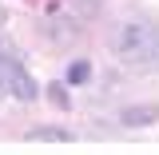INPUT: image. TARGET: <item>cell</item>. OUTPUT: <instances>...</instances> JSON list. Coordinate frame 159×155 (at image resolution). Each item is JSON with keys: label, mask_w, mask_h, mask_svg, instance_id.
<instances>
[{"label": "cell", "mask_w": 159, "mask_h": 155, "mask_svg": "<svg viewBox=\"0 0 159 155\" xmlns=\"http://www.w3.org/2000/svg\"><path fill=\"white\" fill-rule=\"evenodd\" d=\"M48 99H52L56 107H72V99H68V88H64V84H48Z\"/></svg>", "instance_id": "cell-8"}, {"label": "cell", "mask_w": 159, "mask_h": 155, "mask_svg": "<svg viewBox=\"0 0 159 155\" xmlns=\"http://www.w3.org/2000/svg\"><path fill=\"white\" fill-rule=\"evenodd\" d=\"M44 36L52 40V44H72V40L80 36V24L72 16H60V12H52V16L44 20Z\"/></svg>", "instance_id": "cell-2"}, {"label": "cell", "mask_w": 159, "mask_h": 155, "mask_svg": "<svg viewBox=\"0 0 159 155\" xmlns=\"http://www.w3.org/2000/svg\"><path fill=\"white\" fill-rule=\"evenodd\" d=\"M119 123L123 127H147V123H159V103H127L119 112Z\"/></svg>", "instance_id": "cell-3"}, {"label": "cell", "mask_w": 159, "mask_h": 155, "mask_svg": "<svg viewBox=\"0 0 159 155\" xmlns=\"http://www.w3.org/2000/svg\"><path fill=\"white\" fill-rule=\"evenodd\" d=\"M20 60H12L8 52H4V44H0V92H8V80H12V72H16Z\"/></svg>", "instance_id": "cell-6"}, {"label": "cell", "mask_w": 159, "mask_h": 155, "mask_svg": "<svg viewBox=\"0 0 159 155\" xmlns=\"http://www.w3.org/2000/svg\"><path fill=\"white\" fill-rule=\"evenodd\" d=\"M28 139H40V143H72V131H64V127H32Z\"/></svg>", "instance_id": "cell-5"}, {"label": "cell", "mask_w": 159, "mask_h": 155, "mask_svg": "<svg viewBox=\"0 0 159 155\" xmlns=\"http://www.w3.org/2000/svg\"><path fill=\"white\" fill-rule=\"evenodd\" d=\"M88 80H92V64L88 60H76L68 68V84H88Z\"/></svg>", "instance_id": "cell-7"}, {"label": "cell", "mask_w": 159, "mask_h": 155, "mask_svg": "<svg viewBox=\"0 0 159 155\" xmlns=\"http://www.w3.org/2000/svg\"><path fill=\"white\" fill-rule=\"evenodd\" d=\"M0 24H4V8H0Z\"/></svg>", "instance_id": "cell-10"}, {"label": "cell", "mask_w": 159, "mask_h": 155, "mask_svg": "<svg viewBox=\"0 0 159 155\" xmlns=\"http://www.w3.org/2000/svg\"><path fill=\"white\" fill-rule=\"evenodd\" d=\"M8 96H16V99H36V80L24 72V64H16V72H12V80H8Z\"/></svg>", "instance_id": "cell-4"}, {"label": "cell", "mask_w": 159, "mask_h": 155, "mask_svg": "<svg viewBox=\"0 0 159 155\" xmlns=\"http://www.w3.org/2000/svg\"><path fill=\"white\" fill-rule=\"evenodd\" d=\"M72 4H76L80 12H99V4H103V0H72Z\"/></svg>", "instance_id": "cell-9"}, {"label": "cell", "mask_w": 159, "mask_h": 155, "mask_svg": "<svg viewBox=\"0 0 159 155\" xmlns=\"http://www.w3.org/2000/svg\"><path fill=\"white\" fill-rule=\"evenodd\" d=\"M111 52L131 68H155L159 64V28L151 20H123L111 32Z\"/></svg>", "instance_id": "cell-1"}]
</instances>
